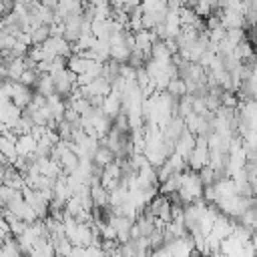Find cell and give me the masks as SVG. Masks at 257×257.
<instances>
[{"instance_id": "cell-17", "label": "cell", "mask_w": 257, "mask_h": 257, "mask_svg": "<svg viewBox=\"0 0 257 257\" xmlns=\"http://www.w3.org/2000/svg\"><path fill=\"white\" fill-rule=\"evenodd\" d=\"M62 118H66L68 122H78V120H80V114H78L72 106H66V108H64V116H62Z\"/></svg>"}, {"instance_id": "cell-19", "label": "cell", "mask_w": 257, "mask_h": 257, "mask_svg": "<svg viewBox=\"0 0 257 257\" xmlns=\"http://www.w3.org/2000/svg\"><path fill=\"white\" fill-rule=\"evenodd\" d=\"M128 237H131V239H139V237H143V235H141V229H139L137 223L131 225V229H128Z\"/></svg>"}, {"instance_id": "cell-12", "label": "cell", "mask_w": 257, "mask_h": 257, "mask_svg": "<svg viewBox=\"0 0 257 257\" xmlns=\"http://www.w3.org/2000/svg\"><path fill=\"white\" fill-rule=\"evenodd\" d=\"M197 175H199V179H201V183H203V187H207V185H213L215 183V169L207 163V165H203L201 169H197Z\"/></svg>"}, {"instance_id": "cell-8", "label": "cell", "mask_w": 257, "mask_h": 257, "mask_svg": "<svg viewBox=\"0 0 257 257\" xmlns=\"http://www.w3.org/2000/svg\"><path fill=\"white\" fill-rule=\"evenodd\" d=\"M165 90H167L175 100H179L181 96L187 94V84H185L183 78H179V76H171L169 82H167V88H165Z\"/></svg>"}, {"instance_id": "cell-9", "label": "cell", "mask_w": 257, "mask_h": 257, "mask_svg": "<svg viewBox=\"0 0 257 257\" xmlns=\"http://www.w3.org/2000/svg\"><path fill=\"white\" fill-rule=\"evenodd\" d=\"M90 197H92V205H94V207L110 205V203H108V189L102 187L100 183H96V185L90 187Z\"/></svg>"}, {"instance_id": "cell-3", "label": "cell", "mask_w": 257, "mask_h": 257, "mask_svg": "<svg viewBox=\"0 0 257 257\" xmlns=\"http://www.w3.org/2000/svg\"><path fill=\"white\" fill-rule=\"evenodd\" d=\"M36 143H38V139H36L32 133L18 135V137H16V155H18V157H28V155H32L34 149H36Z\"/></svg>"}, {"instance_id": "cell-5", "label": "cell", "mask_w": 257, "mask_h": 257, "mask_svg": "<svg viewBox=\"0 0 257 257\" xmlns=\"http://www.w3.org/2000/svg\"><path fill=\"white\" fill-rule=\"evenodd\" d=\"M58 163H60V167H62V171L66 173V175H70V173H74L76 169H78V163H80V157L68 147L62 155H60V159H58Z\"/></svg>"}, {"instance_id": "cell-16", "label": "cell", "mask_w": 257, "mask_h": 257, "mask_svg": "<svg viewBox=\"0 0 257 257\" xmlns=\"http://www.w3.org/2000/svg\"><path fill=\"white\" fill-rule=\"evenodd\" d=\"M16 42V36H12L10 32H6L4 28H0V48L2 50H10Z\"/></svg>"}, {"instance_id": "cell-13", "label": "cell", "mask_w": 257, "mask_h": 257, "mask_svg": "<svg viewBox=\"0 0 257 257\" xmlns=\"http://www.w3.org/2000/svg\"><path fill=\"white\" fill-rule=\"evenodd\" d=\"M36 80H38V70L36 68H24V72L18 78V82H22L24 86H30V88H34Z\"/></svg>"}, {"instance_id": "cell-2", "label": "cell", "mask_w": 257, "mask_h": 257, "mask_svg": "<svg viewBox=\"0 0 257 257\" xmlns=\"http://www.w3.org/2000/svg\"><path fill=\"white\" fill-rule=\"evenodd\" d=\"M10 100L20 106V108H26L32 100V88L30 86H24L22 82L18 80H12V92H10Z\"/></svg>"}, {"instance_id": "cell-10", "label": "cell", "mask_w": 257, "mask_h": 257, "mask_svg": "<svg viewBox=\"0 0 257 257\" xmlns=\"http://www.w3.org/2000/svg\"><path fill=\"white\" fill-rule=\"evenodd\" d=\"M24 68H26V64H24V56H18V58L10 60V62L6 64L8 80H18V78H20V74L24 72Z\"/></svg>"}, {"instance_id": "cell-14", "label": "cell", "mask_w": 257, "mask_h": 257, "mask_svg": "<svg viewBox=\"0 0 257 257\" xmlns=\"http://www.w3.org/2000/svg\"><path fill=\"white\" fill-rule=\"evenodd\" d=\"M225 38L237 46L241 40H245V28H225Z\"/></svg>"}, {"instance_id": "cell-4", "label": "cell", "mask_w": 257, "mask_h": 257, "mask_svg": "<svg viewBox=\"0 0 257 257\" xmlns=\"http://www.w3.org/2000/svg\"><path fill=\"white\" fill-rule=\"evenodd\" d=\"M193 147H195V135L185 128V133L175 141V153H179V155L185 157V161H187V157H189V153H191Z\"/></svg>"}, {"instance_id": "cell-7", "label": "cell", "mask_w": 257, "mask_h": 257, "mask_svg": "<svg viewBox=\"0 0 257 257\" xmlns=\"http://www.w3.org/2000/svg\"><path fill=\"white\" fill-rule=\"evenodd\" d=\"M34 90L44 94V96H50L54 92V82H52V74L50 72H38V80L34 84Z\"/></svg>"}, {"instance_id": "cell-15", "label": "cell", "mask_w": 257, "mask_h": 257, "mask_svg": "<svg viewBox=\"0 0 257 257\" xmlns=\"http://www.w3.org/2000/svg\"><path fill=\"white\" fill-rule=\"evenodd\" d=\"M56 133H58L60 139L70 141V137H72V122H68L66 118H60V120L56 122Z\"/></svg>"}, {"instance_id": "cell-1", "label": "cell", "mask_w": 257, "mask_h": 257, "mask_svg": "<svg viewBox=\"0 0 257 257\" xmlns=\"http://www.w3.org/2000/svg\"><path fill=\"white\" fill-rule=\"evenodd\" d=\"M52 82H54V92H56L58 96H62V100H64V98H68L70 92L76 88V74H74L72 70L64 68V70L52 74Z\"/></svg>"}, {"instance_id": "cell-18", "label": "cell", "mask_w": 257, "mask_h": 257, "mask_svg": "<svg viewBox=\"0 0 257 257\" xmlns=\"http://www.w3.org/2000/svg\"><path fill=\"white\" fill-rule=\"evenodd\" d=\"M165 6H167L169 12H179V8L183 6V0H167Z\"/></svg>"}, {"instance_id": "cell-6", "label": "cell", "mask_w": 257, "mask_h": 257, "mask_svg": "<svg viewBox=\"0 0 257 257\" xmlns=\"http://www.w3.org/2000/svg\"><path fill=\"white\" fill-rule=\"evenodd\" d=\"M116 157H114V153L106 147V145H98L96 147V151L92 153V157H90V161L94 163V165H98V167H106L108 163H112Z\"/></svg>"}, {"instance_id": "cell-11", "label": "cell", "mask_w": 257, "mask_h": 257, "mask_svg": "<svg viewBox=\"0 0 257 257\" xmlns=\"http://www.w3.org/2000/svg\"><path fill=\"white\" fill-rule=\"evenodd\" d=\"M48 36H50V26L48 24H38V26L30 28V40H32V44H42Z\"/></svg>"}]
</instances>
